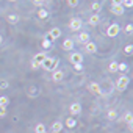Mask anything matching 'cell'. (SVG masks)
Here are the masks:
<instances>
[{"instance_id": "8992f818", "label": "cell", "mask_w": 133, "mask_h": 133, "mask_svg": "<svg viewBox=\"0 0 133 133\" xmlns=\"http://www.w3.org/2000/svg\"><path fill=\"white\" fill-rule=\"evenodd\" d=\"M85 50H86L88 53H96V52H97V44L92 42V41H88V42L85 44Z\"/></svg>"}, {"instance_id": "8d00e7d4", "label": "cell", "mask_w": 133, "mask_h": 133, "mask_svg": "<svg viewBox=\"0 0 133 133\" xmlns=\"http://www.w3.org/2000/svg\"><path fill=\"white\" fill-rule=\"evenodd\" d=\"M113 5H122V0H113Z\"/></svg>"}, {"instance_id": "52a82bcc", "label": "cell", "mask_w": 133, "mask_h": 133, "mask_svg": "<svg viewBox=\"0 0 133 133\" xmlns=\"http://www.w3.org/2000/svg\"><path fill=\"white\" fill-rule=\"evenodd\" d=\"M47 35H49V38L53 41V39H58V38L61 36V30H59L58 27H55V28H52V30H50Z\"/></svg>"}, {"instance_id": "f35d334b", "label": "cell", "mask_w": 133, "mask_h": 133, "mask_svg": "<svg viewBox=\"0 0 133 133\" xmlns=\"http://www.w3.org/2000/svg\"><path fill=\"white\" fill-rule=\"evenodd\" d=\"M10 2H17V0H10Z\"/></svg>"}, {"instance_id": "2e32d148", "label": "cell", "mask_w": 133, "mask_h": 133, "mask_svg": "<svg viewBox=\"0 0 133 133\" xmlns=\"http://www.w3.org/2000/svg\"><path fill=\"white\" fill-rule=\"evenodd\" d=\"M8 22L10 24H17L19 22V16L17 14H10L8 16Z\"/></svg>"}, {"instance_id": "5bb4252c", "label": "cell", "mask_w": 133, "mask_h": 133, "mask_svg": "<svg viewBox=\"0 0 133 133\" xmlns=\"http://www.w3.org/2000/svg\"><path fill=\"white\" fill-rule=\"evenodd\" d=\"M45 58H47V55H45V53H42V52H41V53H36V55H35V61H38L39 64H41V63H42V61H44Z\"/></svg>"}, {"instance_id": "9c48e42d", "label": "cell", "mask_w": 133, "mask_h": 133, "mask_svg": "<svg viewBox=\"0 0 133 133\" xmlns=\"http://www.w3.org/2000/svg\"><path fill=\"white\" fill-rule=\"evenodd\" d=\"M69 111H71V114H80V111H82V105H80V103H72L71 108H69Z\"/></svg>"}, {"instance_id": "44dd1931", "label": "cell", "mask_w": 133, "mask_h": 133, "mask_svg": "<svg viewBox=\"0 0 133 133\" xmlns=\"http://www.w3.org/2000/svg\"><path fill=\"white\" fill-rule=\"evenodd\" d=\"M133 5V0H122V6L124 8H131Z\"/></svg>"}, {"instance_id": "836d02e7", "label": "cell", "mask_w": 133, "mask_h": 133, "mask_svg": "<svg viewBox=\"0 0 133 133\" xmlns=\"http://www.w3.org/2000/svg\"><path fill=\"white\" fill-rule=\"evenodd\" d=\"M108 117H110V119H114V117H116V111H114V110L110 111V113H108Z\"/></svg>"}, {"instance_id": "1f68e13d", "label": "cell", "mask_w": 133, "mask_h": 133, "mask_svg": "<svg viewBox=\"0 0 133 133\" xmlns=\"http://www.w3.org/2000/svg\"><path fill=\"white\" fill-rule=\"evenodd\" d=\"M5 114H6V108L5 107H0V117L5 116Z\"/></svg>"}, {"instance_id": "74e56055", "label": "cell", "mask_w": 133, "mask_h": 133, "mask_svg": "<svg viewBox=\"0 0 133 133\" xmlns=\"http://www.w3.org/2000/svg\"><path fill=\"white\" fill-rule=\"evenodd\" d=\"M0 44H2V36H0Z\"/></svg>"}, {"instance_id": "d4e9b609", "label": "cell", "mask_w": 133, "mask_h": 133, "mask_svg": "<svg viewBox=\"0 0 133 133\" xmlns=\"http://www.w3.org/2000/svg\"><path fill=\"white\" fill-rule=\"evenodd\" d=\"M10 85H8V82L6 80H0V89H6Z\"/></svg>"}, {"instance_id": "3957f363", "label": "cell", "mask_w": 133, "mask_h": 133, "mask_svg": "<svg viewBox=\"0 0 133 133\" xmlns=\"http://www.w3.org/2000/svg\"><path fill=\"white\" fill-rule=\"evenodd\" d=\"M128 86V77H121L117 82H116V88H117V91H124L125 88Z\"/></svg>"}, {"instance_id": "83f0119b", "label": "cell", "mask_w": 133, "mask_h": 133, "mask_svg": "<svg viewBox=\"0 0 133 133\" xmlns=\"http://www.w3.org/2000/svg\"><path fill=\"white\" fill-rule=\"evenodd\" d=\"M91 8H92L94 11H99V10H100V3H97V2H94V3L91 5Z\"/></svg>"}, {"instance_id": "e575fe53", "label": "cell", "mask_w": 133, "mask_h": 133, "mask_svg": "<svg viewBox=\"0 0 133 133\" xmlns=\"http://www.w3.org/2000/svg\"><path fill=\"white\" fill-rule=\"evenodd\" d=\"M74 68H75V71H78V72H80L83 66H82V64H74Z\"/></svg>"}, {"instance_id": "d6a6232c", "label": "cell", "mask_w": 133, "mask_h": 133, "mask_svg": "<svg viewBox=\"0 0 133 133\" xmlns=\"http://www.w3.org/2000/svg\"><path fill=\"white\" fill-rule=\"evenodd\" d=\"M131 52H133V45H127V47H125V53H128V55H130Z\"/></svg>"}, {"instance_id": "ac0fdd59", "label": "cell", "mask_w": 133, "mask_h": 133, "mask_svg": "<svg viewBox=\"0 0 133 133\" xmlns=\"http://www.w3.org/2000/svg\"><path fill=\"white\" fill-rule=\"evenodd\" d=\"M99 22H100V19H99V16H97V14L91 16V19H89V24H91V25H97Z\"/></svg>"}, {"instance_id": "e0dca14e", "label": "cell", "mask_w": 133, "mask_h": 133, "mask_svg": "<svg viewBox=\"0 0 133 133\" xmlns=\"http://www.w3.org/2000/svg\"><path fill=\"white\" fill-rule=\"evenodd\" d=\"M75 124H77V121H75L74 117H69V119H66V125H68L69 128H72V127H75Z\"/></svg>"}, {"instance_id": "ab89813d", "label": "cell", "mask_w": 133, "mask_h": 133, "mask_svg": "<svg viewBox=\"0 0 133 133\" xmlns=\"http://www.w3.org/2000/svg\"><path fill=\"white\" fill-rule=\"evenodd\" d=\"M45 133H47V131H45Z\"/></svg>"}, {"instance_id": "ba28073f", "label": "cell", "mask_w": 133, "mask_h": 133, "mask_svg": "<svg viewBox=\"0 0 133 133\" xmlns=\"http://www.w3.org/2000/svg\"><path fill=\"white\" fill-rule=\"evenodd\" d=\"M111 13L113 14H116V16H122L124 14V6L122 5H111Z\"/></svg>"}, {"instance_id": "5b68a950", "label": "cell", "mask_w": 133, "mask_h": 133, "mask_svg": "<svg viewBox=\"0 0 133 133\" xmlns=\"http://www.w3.org/2000/svg\"><path fill=\"white\" fill-rule=\"evenodd\" d=\"M82 25H83V22H82V19H78V17L72 19V21H71V24H69V27H71V30H72V31H78V30L82 28Z\"/></svg>"}, {"instance_id": "7c38bea8", "label": "cell", "mask_w": 133, "mask_h": 133, "mask_svg": "<svg viewBox=\"0 0 133 133\" xmlns=\"http://www.w3.org/2000/svg\"><path fill=\"white\" fill-rule=\"evenodd\" d=\"M63 49H64V50H72V49H74V41H72V39H66V41L63 42Z\"/></svg>"}, {"instance_id": "484cf974", "label": "cell", "mask_w": 133, "mask_h": 133, "mask_svg": "<svg viewBox=\"0 0 133 133\" xmlns=\"http://www.w3.org/2000/svg\"><path fill=\"white\" fill-rule=\"evenodd\" d=\"M42 47H44V49H50V47H52L50 41H49V39H44V41H42Z\"/></svg>"}, {"instance_id": "9a60e30c", "label": "cell", "mask_w": 133, "mask_h": 133, "mask_svg": "<svg viewBox=\"0 0 133 133\" xmlns=\"http://www.w3.org/2000/svg\"><path fill=\"white\" fill-rule=\"evenodd\" d=\"M53 80L55 82H61L63 80V71H53Z\"/></svg>"}, {"instance_id": "ffe728a7", "label": "cell", "mask_w": 133, "mask_h": 133, "mask_svg": "<svg viewBox=\"0 0 133 133\" xmlns=\"http://www.w3.org/2000/svg\"><path fill=\"white\" fill-rule=\"evenodd\" d=\"M38 16H39V17H41V19H45V17H47V16H49V13H47V11H45V10H44V8H41V10H39V11H38Z\"/></svg>"}, {"instance_id": "6da1fadb", "label": "cell", "mask_w": 133, "mask_h": 133, "mask_svg": "<svg viewBox=\"0 0 133 133\" xmlns=\"http://www.w3.org/2000/svg\"><path fill=\"white\" fill-rule=\"evenodd\" d=\"M56 66H58V59H56V58H49V56H47V58L41 63V68H44L45 71H55Z\"/></svg>"}, {"instance_id": "4fadbf2b", "label": "cell", "mask_w": 133, "mask_h": 133, "mask_svg": "<svg viewBox=\"0 0 133 133\" xmlns=\"http://www.w3.org/2000/svg\"><path fill=\"white\" fill-rule=\"evenodd\" d=\"M78 41L83 42V44H86V42L89 41V35H88V33H80V35H78Z\"/></svg>"}, {"instance_id": "277c9868", "label": "cell", "mask_w": 133, "mask_h": 133, "mask_svg": "<svg viewBox=\"0 0 133 133\" xmlns=\"http://www.w3.org/2000/svg\"><path fill=\"white\" fill-rule=\"evenodd\" d=\"M69 59H71L72 66H74V64H82V63H83V55L78 53V52H74V53L69 56Z\"/></svg>"}, {"instance_id": "cb8c5ba5", "label": "cell", "mask_w": 133, "mask_h": 133, "mask_svg": "<svg viewBox=\"0 0 133 133\" xmlns=\"http://www.w3.org/2000/svg\"><path fill=\"white\" fill-rule=\"evenodd\" d=\"M131 119H133L131 113H127V114L124 116V121H125V122H128V124H131Z\"/></svg>"}, {"instance_id": "30bf717a", "label": "cell", "mask_w": 133, "mask_h": 133, "mask_svg": "<svg viewBox=\"0 0 133 133\" xmlns=\"http://www.w3.org/2000/svg\"><path fill=\"white\" fill-rule=\"evenodd\" d=\"M89 91L99 96V94H100V86H99V83H96V82H92V83L89 85Z\"/></svg>"}, {"instance_id": "8fae6325", "label": "cell", "mask_w": 133, "mask_h": 133, "mask_svg": "<svg viewBox=\"0 0 133 133\" xmlns=\"http://www.w3.org/2000/svg\"><path fill=\"white\" fill-rule=\"evenodd\" d=\"M61 130H63V124H61L59 121H56V122L52 124V131H53V133H59Z\"/></svg>"}, {"instance_id": "603a6c76", "label": "cell", "mask_w": 133, "mask_h": 133, "mask_svg": "<svg viewBox=\"0 0 133 133\" xmlns=\"http://www.w3.org/2000/svg\"><path fill=\"white\" fill-rule=\"evenodd\" d=\"M117 64H119V63H116V61H113V63L110 64V72H117Z\"/></svg>"}, {"instance_id": "f546056e", "label": "cell", "mask_w": 133, "mask_h": 133, "mask_svg": "<svg viewBox=\"0 0 133 133\" xmlns=\"http://www.w3.org/2000/svg\"><path fill=\"white\" fill-rule=\"evenodd\" d=\"M31 68H33V69H38V68H41V64H39L38 61L33 59V61H31Z\"/></svg>"}, {"instance_id": "7402d4cb", "label": "cell", "mask_w": 133, "mask_h": 133, "mask_svg": "<svg viewBox=\"0 0 133 133\" xmlns=\"http://www.w3.org/2000/svg\"><path fill=\"white\" fill-rule=\"evenodd\" d=\"M10 103V99L8 97H0V107H6Z\"/></svg>"}, {"instance_id": "f1b7e54d", "label": "cell", "mask_w": 133, "mask_h": 133, "mask_svg": "<svg viewBox=\"0 0 133 133\" xmlns=\"http://www.w3.org/2000/svg\"><path fill=\"white\" fill-rule=\"evenodd\" d=\"M68 3H69L71 6H74V8H75V6L78 5V0H68Z\"/></svg>"}, {"instance_id": "4316f807", "label": "cell", "mask_w": 133, "mask_h": 133, "mask_svg": "<svg viewBox=\"0 0 133 133\" xmlns=\"http://www.w3.org/2000/svg\"><path fill=\"white\" fill-rule=\"evenodd\" d=\"M125 69H127V64H125V63L117 64V71H125Z\"/></svg>"}, {"instance_id": "d590c367", "label": "cell", "mask_w": 133, "mask_h": 133, "mask_svg": "<svg viewBox=\"0 0 133 133\" xmlns=\"http://www.w3.org/2000/svg\"><path fill=\"white\" fill-rule=\"evenodd\" d=\"M33 2H35V3H36V5H39V6H41V5H42V3H44V0H33Z\"/></svg>"}, {"instance_id": "d6986e66", "label": "cell", "mask_w": 133, "mask_h": 133, "mask_svg": "<svg viewBox=\"0 0 133 133\" xmlns=\"http://www.w3.org/2000/svg\"><path fill=\"white\" fill-rule=\"evenodd\" d=\"M35 130H36V133H45V125L44 124H38Z\"/></svg>"}, {"instance_id": "4dcf8cb0", "label": "cell", "mask_w": 133, "mask_h": 133, "mask_svg": "<svg viewBox=\"0 0 133 133\" xmlns=\"http://www.w3.org/2000/svg\"><path fill=\"white\" fill-rule=\"evenodd\" d=\"M125 31H127V33H128V35H130V33H131V31H133V25H131V24H128V25H127V27H125Z\"/></svg>"}, {"instance_id": "7a4b0ae2", "label": "cell", "mask_w": 133, "mask_h": 133, "mask_svg": "<svg viewBox=\"0 0 133 133\" xmlns=\"http://www.w3.org/2000/svg\"><path fill=\"white\" fill-rule=\"evenodd\" d=\"M119 31H121V27H119L117 24H113V25H110V27H108L107 35H108L110 38H114V36H117V35H119Z\"/></svg>"}]
</instances>
